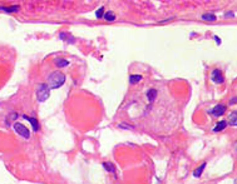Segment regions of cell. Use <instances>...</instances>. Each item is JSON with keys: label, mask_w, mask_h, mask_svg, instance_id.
<instances>
[{"label": "cell", "mask_w": 237, "mask_h": 184, "mask_svg": "<svg viewBox=\"0 0 237 184\" xmlns=\"http://www.w3.org/2000/svg\"><path fill=\"white\" fill-rule=\"evenodd\" d=\"M54 63H55V65H57L58 68H64V67H68L69 61L65 60V59H55Z\"/></svg>", "instance_id": "obj_11"}, {"label": "cell", "mask_w": 237, "mask_h": 184, "mask_svg": "<svg viewBox=\"0 0 237 184\" xmlns=\"http://www.w3.org/2000/svg\"><path fill=\"white\" fill-rule=\"evenodd\" d=\"M95 16L98 18V19H99V18H103V16H104V8H103V6H100V8L98 9V10L95 11Z\"/></svg>", "instance_id": "obj_17"}, {"label": "cell", "mask_w": 237, "mask_h": 184, "mask_svg": "<svg viewBox=\"0 0 237 184\" xmlns=\"http://www.w3.org/2000/svg\"><path fill=\"white\" fill-rule=\"evenodd\" d=\"M211 80L213 83H216V84H222L223 83V75H222V73L220 72L218 69H215L212 72V74H211Z\"/></svg>", "instance_id": "obj_4"}, {"label": "cell", "mask_w": 237, "mask_h": 184, "mask_svg": "<svg viewBox=\"0 0 237 184\" xmlns=\"http://www.w3.org/2000/svg\"><path fill=\"white\" fill-rule=\"evenodd\" d=\"M14 130H15L20 136H23V138L29 139L30 131H29V129H28L25 125H23L21 123H15V124H14Z\"/></svg>", "instance_id": "obj_3"}, {"label": "cell", "mask_w": 237, "mask_h": 184, "mask_svg": "<svg viewBox=\"0 0 237 184\" xmlns=\"http://www.w3.org/2000/svg\"><path fill=\"white\" fill-rule=\"evenodd\" d=\"M0 10L5 11V13H16V11H19V6H18V5H13V6H10V8L0 6Z\"/></svg>", "instance_id": "obj_9"}, {"label": "cell", "mask_w": 237, "mask_h": 184, "mask_svg": "<svg viewBox=\"0 0 237 184\" xmlns=\"http://www.w3.org/2000/svg\"><path fill=\"white\" fill-rule=\"evenodd\" d=\"M225 112H226V105L218 104V105H216L215 108H213V109H212L210 113H211L213 117H221V115L225 114Z\"/></svg>", "instance_id": "obj_5"}, {"label": "cell", "mask_w": 237, "mask_h": 184, "mask_svg": "<svg viewBox=\"0 0 237 184\" xmlns=\"http://www.w3.org/2000/svg\"><path fill=\"white\" fill-rule=\"evenodd\" d=\"M213 38H215V40H216V43H217V44H221V40H220V39H218V38H217V36H213Z\"/></svg>", "instance_id": "obj_19"}, {"label": "cell", "mask_w": 237, "mask_h": 184, "mask_svg": "<svg viewBox=\"0 0 237 184\" xmlns=\"http://www.w3.org/2000/svg\"><path fill=\"white\" fill-rule=\"evenodd\" d=\"M204 168H206V163H202L201 166H199V167L196 169V171L193 172V177H194V178H199V177H201V174L203 173Z\"/></svg>", "instance_id": "obj_8"}, {"label": "cell", "mask_w": 237, "mask_h": 184, "mask_svg": "<svg viewBox=\"0 0 237 184\" xmlns=\"http://www.w3.org/2000/svg\"><path fill=\"white\" fill-rule=\"evenodd\" d=\"M103 18L105 19V20H108V21H114L115 20V14L113 11H107Z\"/></svg>", "instance_id": "obj_14"}, {"label": "cell", "mask_w": 237, "mask_h": 184, "mask_svg": "<svg viewBox=\"0 0 237 184\" xmlns=\"http://www.w3.org/2000/svg\"><path fill=\"white\" fill-rule=\"evenodd\" d=\"M156 97H157V90L156 89H149V90L147 92V99H148V102L149 103H152L153 100H154Z\"/></svg>", "instance_id": "obj_7"}, {"label": "cell", "mask_w": 237, "mask_h": 184, "mask_svg": "<svg viewBox=\"0 0 237 184\" xmlns=\"http://www.w3.org/2000/svg\"><path fill=\"white\" fill-rule=\"evenodd\" d=\"M236 148H237V147H236Z\"/></svg>", "instance_id": "obj_21"}, {"label": "cell", "mask_w": 237, "mask_h": 184, "mask_svg": "<svg viewBox=\"0 0 237 184\" xmlns=\"http://www.w3.org/2000/svg\"><path fill=\"white\" fill-rule=\"evenodd\" d=\"M49 95H50V89L46 84L41 83L36 87V99L39 102H45L49 98Z\"/></svg>", "instance_id": "obj_2"}, {"label": "cell", "mask_w": 237, "mask_h": 184, "mask_svg": "<svg viewBox=\"0 0 237 184\" xmlns=\"http://www.w3.org/2000/svg\"><path fill=\"white\" fill-rule=\"evenodd\" d=\"M230 125L237 126V110L231 113V115H230Z\"/></svg>", "instance_id": "obj_10"}, {"label": "cell", "mask_w": 237, "mask_h": 184, "mask_svg": "<svg viewBox=\"0 0 237 184\" xmlns=\"http://www.w3.org/2000/svg\"><path fill=\"white\" fill-rule=\"evenodd\" d=\"M103 167H104L108 172H110V173H114V172H115V168H114V166H113L112 163H103Z\"/></svg>", "instance_id": "obj_16"}, {"label": "cell", "mask_w": 237, "mask_h": 184, "mask_svg": "<svg viewBox=\"0 0 237 184\" xmlns=\"http://www.w3.org/2000/svg\"><path fill=\"white\" fill-rule=\"evenodd\" d=\"M142 80V75H139V74H133V75H131L129 77V84H136V83H138V82H141Z\"/></svg>", "instance_id": "obj_13"}, {"label": "cell", "mask_w": 237, "mask_h": 184, "mask_svg": "<svg viewBox=\"0 0 237 184\" xmlns=\"http://www.w3.org/2000/svg\"><path fill=\"white\" fill-rule=\"evenodd\" d=\"M201 18L203 19V20H211V21H215L217 19V16L215 15V14H203Z\"/></svg>", "instance_id": "obj_15"}, {"label": "cell", "mask_w": 237, "mask_h": 184, "mask_svg": "<svg viewBox=\"0 0 237 184\" xmlns=\"http://www.w3.org/2000/svg\"><path fill=\"white\" fill-rule=\"evenodd\" d=\"M65 83V75L60 72H53L48 77V87L52 89H58Z\"/></svg>", "instance_id": "obj_1"}, {"label": "cell", "mask_w": 237, "mask_h": 184, "mask_svg": "<svg viewBox=\"0 0 237 184\" xmlns=\"http://www.w3.org/2000/svg\"><path fill=\"white\" fill-rule=\"evenodd\" d=\"M23 118L24 119H26L31 124V126H33V129H34V131H38V129H39V123H38V120L35 119V118H31V117H28V115H23Z\"/></svg>", "instance_id": "obj_6"}, {"label": "cell", "mask_w": 237, "mask_h": 184, "mask_svg": "<svg viewBox=\"0 0 237 184\" xmlns=\"http://www.w3.org/2000/svg\"><path fill=\"white\" fill-rule=\"evenodd\" d=\"M227 125V121L226 120H221L220 123H217L216 126L213 128V131H220V130H223Z\"/></svg>", "instance_id": "obj_12"}, {"label": "cell", "mask_w": 237, "mask_h": 184, "mask_svg": "<svg viewBox=\"0 0 237 184\" xmlns=\"http://www.w3.org/2000/svg\"><path fill=\"white\" fill-rule=\"evenodd\" d=\"M225 16H226V18H233V16H235V13H232V11H231V13H226Z\"/></svg>", "instance_id": "obj_18"}, {"label": "cell", "mask_w": 237, "mask_h": 184, "mask_svg": "<svg viewBox=\"0 0 237 184\" xmlns=\"http://www.w3.org/2000/svg\"><path fill=\"white\" fill-rule=\"evenodd\" d=\"M237 102V98H233V99H232V100L230 102V104H233V103H236Z\"/></svg>", "instance_id": "obj_20"}]
</instances>
